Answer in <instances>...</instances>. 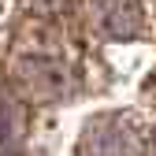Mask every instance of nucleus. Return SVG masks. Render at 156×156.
Returning <instances> with one entry per match:
<instances>
[{
  "mask_svg": "<svg viewBox=\"0 0 156 156\" xmlns=\"http://www.w3.org/2000/svg\"><path fill=\"white\" fill-rule=\"evenodd\" d=\"M23 4L34 11V15H60L71 8V0H23Z\"/></svg>",
  "mask_w": 156,
  "mask_h": 156,
  "instance_id": "obj_5",
  "label": "nucleus"
},
{
  "mask_svg": "<svg viewBox=\"0 0 156 156\" xmlns=\"http://www.w3.org/2000/svg\"><path fill=\"white\" fill-rule=\"evenodd\" d=\"M149 156H156V130H152V138H149V149H145Z\"/></svg>",
  "mask_w": 156,
  "mask_h": 156,
  "instance_id": "obj_6",
  "label": "nucleus"
},
{
  "mask_svg": "<svg viewBox=\"0 0 156 156\" xmlns=\"http://www.w3.org/2000/svg\"><path fill=\"white\" fill-rule=\"evenodd\" d=\"M11 97H0V152H8V134L19 138V123H15V104H8Z\"/></svg>",
  "mask_w": 156,
  "mask_h": 156,
  "instance_id": "obj_4",
  "label": "nucleus"
},
{
  "mask_svg": "<svg viewBox=\"0 0 156 156\" xmlns=\"http://www.w3.org/2000/svg\"><path fill=\"white\" fill-rule=\"evenodd\" d=\"M78 156H149L138 123L126 112H104L86 123Z\"/></svg>",
  "mask_w": 156,
  "mask_h": 156,
  "instance_id": "obj_1",
  "label": "nucleus"
},
{
  "mask_svg": "<svg viewBox=\"0 0 156 156\" xmlns=\"http://www.w3.org/2000/svg\"><path fill=\"white\" fill-rule=\"evenodd\" d=\"M15 78H19V86L26 89V97H34V101H41V104L63 101L74 89L71 67L63 60H52V56H26V60H19Z\"/></svg>",
  "mask_w": 156,
  "mask_h": 156,
  "instance_id": "obj_2",
  "label": "nucleus"
},
{
  "mask_svg": "<svg viewBox=\"0 0 156 156\" xmlns=\"http://www.w3.org/2000/svg\"><path fill=\"white\" fill-rule=\"evenodd\" d=\"M89 23L108 41H130L145 26L141 0H89Z\"/></svg>",
  "mask_w": 156,
  "mask_h": 156,
  "instance_id": "obj_3",
  "label": "nucleus"
}]
</instances>
